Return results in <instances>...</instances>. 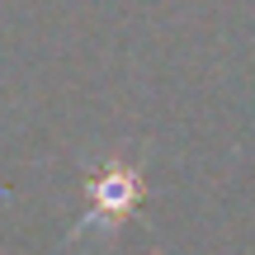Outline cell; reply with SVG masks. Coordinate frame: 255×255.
I'll use <instances>...</instances> for the list:
<instances>
[{
    "mask_svg": "<svg viewBox=\"0 0 255 255\" xmlns=\"http://www.w3.org/2000/svg\"><path fill=\"white\" fill-rule=\"evenodd\" d=\"M137 194H142V184H137L132 165H109V170L95 180L85 222H119V218H128V208L137 203Z\"/></svg>",
    "mask_w": 255,
    "mask_h": 255,
    "instance_id": "obj_1",
    "label": "cell"
}]
</instances>
